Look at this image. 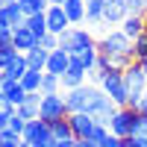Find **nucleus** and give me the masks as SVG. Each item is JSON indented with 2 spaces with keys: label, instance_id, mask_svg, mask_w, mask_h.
<instances>
[{
  "label": "nucleus",
  "instance_id": "obj_1",
  "mask_svg": "<svg viewBox=\"0 0 147 147\" xmlns=\"http://www.w3.org/2000/svg\"><path fill=\"white\" fill-rule=\"evenodd\" d=\"M97 50L103 56H109V65L118 71H124L129 62H136L132 59V38L121 32V27H112L103 38H97Z\"/></svg>",
  "mask_w": 147,
  "mask_h": 147
},
{
  "label": "nucleus",
  "instance_id": "obj_2",
  "mask_svg": "<svg viewBox=\"0 0 147 147\" xmlns=\"http://www.w3.org/2000/svg\"><path fill=\"white\" fill-rule=\"evenodd\" d=\"M103 97H106V94H103V88H100V85L85 82V85H77V88L65 91V103H68V112H71V115H74V112L94 115Z\"/></svg>",
  "mask_w": 147,
  "mask_h": 147
},
{
  "label": "nucleus",
  "instance_id": "obj_3",
  "mask_svg": "<svg viewBox=\"0 0 147 147\" xmlns=\"http://www.w3.org/2000/svg\"><path fill=\"white\" fill-rule=\"evenodd\" d=\"M71 121V129H74V138H80V141H103L109 136V127H103L100 121H97L94 115H85V112H74L68 115Z\"/></svg>",
  "mask_w": 147,
  "mask_h": 147
},
{
  "label": "nucleus",
  "instance_id": "obj_4",
  "mask_svg": "<svg viewBox=\"0 0 147 147\" xmlns=\"http://www.w3.org/2000/svg\"><path fill=\"white\" fill-rule=\"evenodd\" d=\"M71 112H68V103H65V94H41V112H38V121L44 124H59V121H65Z\"/></svg>",
  "mask_w": 147,
  "mask_h": 147
},
{
  "label": "nucleus",
  "instance_id": "obj_5",
  "mask_svg": "<svg viewBox=\"0 0 147 147\" xmlns=\"http://www.w3.org/2000/svg\"><path fill=\"white\" fill-rule=\"evenodd\" d=\"M88 44H97L94 32L88 27H71L68 32L59 35V47H62L65 53H71V56L77 53V50H82V47H88Z\"/></svg>",
  "mask_w": 147,
  "mask_h": 147
},
{
  "label": "nucleus",
  "instance_id": "obj_6",
  "mask_svg": "<svg viewBox=\"0 0 147 147\" xmlns=\"http://www.w3.org/2000/svg\"><path fill=\"white\" fill-rule=\"evenodd\" d=\"M24 141L30 147H56V136L53 127L44 124V121H27V129H24Z\"/></svg>",
  "mask_w": 147,
  "mask_h": 147
},
{
  "label": "nucleus",
  "instance_id": "obj_7",
  "mask_svg": "<svg viewBox=\"0 0 147 147\" xmlns=\"http://www.w3.org/2000/svg\"><path fill=\"white\" fill-rule=\"evenodd\" d=\"M138 115H141V112H136V109H129V106H118V112L109 118V132L118 136V138H129L132 129H136Z\"/></svg>",
  "mask_w": 147,
  "mask_h": 147
},
{
  "label": "nucleus",
  "instance_id": "obj_8",
  "mask_svg": "<svg viewBox=\"0 0 147 147\" xmlns=\"http://www.w3.org/2000/svg\"><path fill=\"white\" fill-rule=\"evenodd\" d=\"M100 88H103V94H109V97H112L118 106H127V103H129V88H127V82H124V71L112 68V71H109L106 77H103Z\"/></svg>",
  "mask_w": 147,
  "mask_h": 147
},
{
  "label": "nucleus",
  "instance_id": "obj_9",
  "mask_svg": "<svg viewBox=\"0 0 147 147\" xmlns=\"http://www.w3.org/2000/svg\"><path fill=\"white\" fill-rule=\"evenodd\" d=\"M44 18H47V32H53V35H62V32H68L74 27L68 21V15H65V6H50L44 12Z\"/></svg>",
  "mask_w": 147,
  "mask_h": 147
},
{
  "label": "nucleus",
  "instance_id": "obj_10",
  "mask_svg": "<svg viewBox=\"0 0 147 147\" xmlns=\"http://www.w3.org/2000/svg\"><path fill=\"white\" fill-rule=\"evenodd\" d=\"M124 82H127L129 94H132V91H147V74H144L141 62H129V65L124 68Z\"/></svg>",
  "mask_w": 147,
  "mask_h": 147
},
{
  "label": "nucleus",
  "instance_id": "obj_11",
  "mask_svg": "<svg viewBox=\"0 0 147 147\" xmlns=\"http://www.w3.org/2000/svg\"><path fill=\"white\" fill-rule=\"evenodd\" d=\"M12 44H15V50L18 53H30L32 47H38V35H35L27 24L24 27H18V30H12Z\"/></svg>",
  "mask_w": 147,
  "mask_h": 147
},
{
  "label": "nucleus",
  "instance_id": "obj_12",
  "mask_svg": "<svg viewBox=\"0 0 147 147\" xmlns=\"http://www.w3.org/2000/svg\"><path fill=\"white\" fill-rule=\"evenodd\" d=\"M59 80H62V88L71 91V88H77V85H85V82H88V71H85L80 62H74V59H71V68H68Z\"/></svg>",
  "mask_w": 147,
  "mask_h": 147
},
{
  "label": "nucleus",
  "instance_id": "obj_13",
  "mask_svg": "<svg viewBox=\"0 0 147 147\" xmlns=\"http://www.w3.org/2000/svg\"><path fill=\"white\" fill-rule=\"evenodd\" d=\"M129 15L127 9V0H106V12H103V21L112 24V27H121V21Z\"/></svg>",
  "mask_w": 147,
  "mask_h": 147
},
{
  "label": "nucleus",
  "instance_id": "obj_14",
  "mask_svg": "<svg viewBox=\"0 0 147 147\" xmlns=\"http://www.w3.org/2000/svg\"><path fill=\"white\" fill-rule=\"evenodd\" d=\"M0 21H3L9 30H18V27L27 24V15H24V9H21L18 3H9V6L0 9Z\"/></svg>",
  "mask_w": 147,
  "mask_h": 147
},
{
  "label": "nucleus",
  "instance_id": "obj_15",
  "mask_svg": "<svg viewBox=\"0 0 147 147\" xmlns=\"http://www.w3.org/2000/svg\"><path fill=\"white\" fill-rule=\"evenodd\" d=\"M71 68V53H65L62 47L59 50H50V59H47V74H56V77H62V74Z\"/></svg>",
  "mask_w": 147,
  "mask_h": 147
},
{
  "label": "nucleus",
  "instance_id": "obj_16",
  "mask_svg": "<svg viewBox=\"0 0 147 147\" xmlns=\"http://www.w3.org/2000/svg\"><path fill=\"white\" fill-rule=\"evenodd\" d=\"M147 30V21H144V15H127L124 21H121V32L124 35H129L132 41L138 38V35Z\"/></svg>",
  "mask_w": 147,
  "mask_h": 147
},
{
  "label": "nucleus",
  "instance_id": "obj_17",
  "mask_svg": "<svg viewBox=\"0 0 147 147\" xmlns=\"http://www.w3.org/2000/svg\"><path fill=\"white\" fill-rule=\"evenodd\" d=\"M38 112H41V94H27V100L18 106V115L24 121H38Z\"/></svg>",
  "mask_w": 147,
  "mask_h": 147
},
{
  "label": "nucleus",
  "instance_id": "obj_18",
  "mask_svg": "<svg viewBox=\"0 0 147 147\" xmlns=\"http://www.w3.org/2000/svg\"><path fill=\"white\" fill-rule=\"evenodd\" d=\"M71 59H74V62H80L85 71L91 74V71H94V65H97V59H100V50H97V44H88V47H82V50H77Z\"/></svg>",
  "mask_w": 147,
  "mask_h": 147
},
{
  "label": "nucleus",
  "instance_id": "obj_19",
  "mask_svg": "<svg viewBox=\"0 0 147 147\" xmlns=\"http://www.w3.org/2000/svg\"><path fill=\"white\" fill-rule=\"evenodd\" d=\"M3 97L12 106H21L24 100H27V88H24L18 80H3Z\"/></svg>",
  "mask_w": 147,
  "mask_h": 147
},
{
  "label": "nucleus",
  "instance_id": "obj_20",
  "mask_svg": "<svg viewBox=\"0 0 147 147\" xmlns=\"http://www.w3.org/2000/svg\"><path fill=\"white\" fill-rule=\"evenodd\" d=\"M65 15L74 27H85V0H65Z\"/></svg>",
  "mask_w": 147,
  "mask_h": 147
},
{
  "label": "nucleus",
  "instance_id": "obj_21",
  "mask_svg": "<svg viewBox=\"0 0 147 147\" xmlns=\"http://www.w3.org/2000/svg\"><path fill=\"white\" fill-rule=\"evenodd\" d=\"M27 71H30L27 53H18V56H15V62H12L6 71H0V77H3V80H18V82H21V77H24Z\"/></svg>",
  "mask_w": 147,
  "mask_h": 147
},
{
  "label": "nucleus",
  "instance_id": "obj_22",
  "mask_svg": "<svg viewBox=\"0 0 147 147\" xmlns=\"http://www.w3.org/2000/svg\"><path fill=\"white\" fill-rule=\"evenodd\" d=\"M41 82H44V71H27L21 77V85L27 88V94H41Z\"/></svg>",
  "mask_w": 147,
  "mask_h": 147
},
{
  "label": "nucleus",
  "instance_id": "obj_23",
  "mask_svg": "<svg viewBox=\"0 0 147 147\" xmlns=\"http://www.w3.org/2000/svg\"><path fill=\"white\" fill-rule=\"evenodd\" d=\"M103 12H106V0H85V27L103 21Z\"/></svg>",
  "mask_w": 147,
  "mask_h": 147
},
{
  "label": "nucleus",
  "instance_id": "obj_24",
  "mask_svg": "<svg viewBox=\"0 0 147 147\" xmlns=\"http://www.w3.org/2000/svg\"><path fill=\"white\" fill-rule=\"evenodd\" d=\"M47 59H50V50H44L41 44L32 47V50L27 53V62H30L32 71H44V68H47Z\"/></svg>",
  "mask_w": 147,
  "mask_h": 147
},
{
  "label": "nucleus",
  "instance_id": "obj_25",
  "mask_svg": "<svg viewBox=\"0 0 147 147\" xmlns=\"http://www.w3.org/2000/svg\"><path fill=\"white\" fill-rule=\"evenodd\" d=\"M18 6L24 9V15H41V12H47L50 9V3H47V0H18Z\"/></svg>",
  "mask_w": 147,
  "mask_h": 147
},
{
  "label": "nucleus",
  "instance_id": "obj_26",
  "mask_svg": "<svg viewBox=\"0 0 147 147\" xmlns=\"http://www.w3.org/2000/svg\"><path fill=\"white\" fill-rule=\"evenodd\" d=\"M27 27L38 35V41H41L44 35H47V18H44V12H41V15H30L27 18Z\"/></svg>",
  "mask_w": 147,
  "mask_h": 147
},
{
  "label": "nucleus",
  "instance_id": "obj_27",
  "mask_svg": "<svg viewBox=\"0 0 147 147\" xmlns=\"http://www.w3.org/2000/svg\"><path fill=\"white\" fill-rule=\"evenodd\" d=\"M15 112H18V106H12L6 97H0V129L9 127V121L15 118Z\"/></svg>",
  "mask_w": 147,
  "mask_h": 147
},
{
  "label": "nucleus",
  "instance_id": "obj_28",
  "mask_svg": "<svg viewBox=\"0 0 147 147\" xmlns=\"http://www.w3.org/2000/svg\"><path fill=\"white\" fill-rule=\"evenodd\" d=\"M132 59H136V62H144L147 59V30L132 41Z\"/></svg>",
  "mask_w": 147,
  "mask_h": 147
},
{
  "label": "nucleus",
  "instance_id": "obj_29",
  "mask_svg": "<svg viewBox=\"0 0 147 147\" xmlns=\"http://www.w3.org/2000/svg\"><path fill=\"white\" fill-rule=\"evenodd\" d=\"M62 88V80L56 77V74H47L44 71V82H41V94H59Z\"/></svg>",
  "mask_w": 147,
  "mask_h": 147
},
{
  "label": "nucleus",
  "instance_id": "obj_30",
  "mask_svg": "<svg viewBox=\"0 0 147 147\" xmlns=\"http://www.w3.org/2000/svg\"><path fill=\"white\" fill-rule=\"evenodd\" d=\"M15 56H18V50H15V44H3V47H0V71H6L12 62H15Z\"/></svg>",
  "mask_w": 147,
  "mask_h": 147
},
{
  "label": "nucleus",
  "instance_id": "obj_31",
  "mask_svg": "<svg viewBox=\"0 0 147 147\" xmlns=\"http://www.w3.org/2000/svg\"><path fill=\"white\" fill-rule=\"evenodd\" d=\"M53 136L56 141H65V138H74V129H71V121H59V124H53Z\"/></svg>",
  "mask_w": 147,
  "mask_h": 147
},
{
  "label": "nucleus",
  "instance_id": "obj_32",
  "mask_svg": "<svg viewBox=\"0 0 147 147\" xmlns=\"http://www.w3.org/2000/svg\"><path fill=\"white\" fill-rule=\"evenodd\" d=\"M24 138L15 136V132H9V129H0V147H21Z\"/></svg>",
  "mask_w": 147,
  "mask_h": 147
},
{
  "label": "nucleus",
  "instance_id": "obj_33",
  "mask_svg": "<svg viewBox=\"0 0 147 147\" xmlns=\"http://www.w3.org/2000/svg\"><path fill=\"white\" fill-rule=\"evenodd\" d=\"M6 129H9V132H15V136H24V129H27V121H24V118L15 112V118L9 121V127H6Z\"/></svg>",
  "mask_w": 147,
  "mask_h": 147
},
{
  "label": "nucleus",
  "instance_id": "obj_34",
  "mask_svg": "<svg viewBox=\"0 0 147 147\" xmlns=\"http://www.w3.org/2000/svg\"><path fill=\"white\" fill-rule=\"evenodd\" d=\"M127 9H129V15H144L147 12V0H127Z\"/></svg>",
  "mask_w": 147,
  "mask_h": 147
},
{
  "label": "nucleus",
  "instance_id": "obj_35",
  "mask_svg": "<svg viewBox=\"0 0 147 147\" xmlns=\"http://www.w3.org/2000/svg\"><path fill=\"white\" fill-rule=\"evenodd\" d=\"M38 44L44 47V50H59V35H53V32H47V35H44V38H41Z\"/></svg>",
  "mask_w": 147,
  "mask_h": 147
},
{
  "label": "nucleus",
  "instance_id": "obj_36",
  "mask_svg": "<svg viewBox=\"0 0 147 147\" xmlns=\"http://www.w3.org/2000/svg\"><path fill=\"white\" fill-rule=\"evenodd\" d=\"M132 136L147 138V115H138V121H136V129H132Z\"/></svg>",
  "mask_w": 147,
  "mask_h": 147
},
{
  "label": "nucleus",
  "instance_id": "obj_37",
  "mask_svg": "<svg viewBox=\"0 0 147 147\" xmlns=\"http://www.w3.org/2000/svg\"><path fill=\"white\" fill-rule=\"evenodd\" d=\"M97 147H124V141H121L118 136H112V132H109L103 141H97Z\"/></svg>",
  "mask_w": 147,
  "mask_h": 147
},
{
  "label": "nucleus",
  "instance_id": "obj_38",
  "mask_svg": "<svg viewBox=\"0 0 147 147\" xmlns=\"http://www.w3.org/2000/svg\"><path fill=\"white\" fill-rule=\"evenodd\" d=\"M124 147H147V138H138V136H129V138H121Z\"/></svg>",
  "mask_w": 147,
  "mask_h": 147
},
{
  "label": "nucleus",
  "instance_id": "obj_39",
  "mask_svg": "<svg viewBox=\"0 0 147 147\" xmlns=\"http://www.w3.org/2000/svg\"><path fill=\"white\" fill-rule=\"evenodd\" d=\"M9 41H12V30L6 27L3 21H0V47H3V44H9Z\"/></svg>",
  "mask_w": 147,
  "mask_h": 147
},
{
  "label": "nucleus",
  "instance_id": "obj_40",
  "mask_svg": "<svg viewBox=\"0 0 147 147\" xmlns=\"http://www.w3.org/2000/svg\"><path fill=\"white\" fill-rule=\"evenodd\" d=\"M56 147H77V138H65V141H56Z\"/></svg>",
  "mask_w": 147,
  "mask_h": 147
},
{
  "label": "nucleus",
  "instance_id": "obj_41",
  "mask_svg": "<svg viewBox=\"0 0 147 147\" xmlns=\"http://www.w3.org/2000/svg\"><path fill=\"white\" fill-rule=\"evenodd\" d=\"M138 112H141V115H147V91L141 94V103H138Z\"/></svg>",
  "mask_w": 147,
  "mask_h": 147
},
{
  "label": "nucleus",
  "instance_id": "obj_42",
  "mask_svg": "<svg viewBox=\"0 0 147 147\" xmlns=\"http://www.w3.org/2000/svg\"><path fill=\"white\" fill-rule=\"evenodd\" d=\"M77 147H97V144H94V141H80V138H77Z\"/></svg>",
  "mask_w": 147,
  "mask_h": 147
},
{
  "label": "nucleus",
  "instance_id": "obj_43",
  "mask_svg": "<svg viewBox=\"0 0 147 147\" xmlns=\"http://www.w3.org/2000/svg\"><path fill=\"white\" fill-rule=\"evenodd\" d=\"M9 3H18V0H0V9H3V6H9Z\"/></svg>",
  "mask_w": 147,
  "mask_h": 147
},
{
  "label": "nucleus",
  "instance_id": "obj_44",
  "mask_svg": "<svg viewBox=\"0 0 147 147\" xmlns=\"http://www.w3.org/2000/svg\"><path fill=\"white\" fill-rule=\"evenodd\" d=\"M47 3H50V6H62L65 0H47Z\"/></svg>",
  "mask_w": 147,
  "mask_h": 147
},
{
  "label": "nucleus",
  "instance_id": "obj_45",
  "mask_svg": "<svg viewBox=\"0 0 147 147\" xmlns=\"http://www.w3.org/2000/svg\"><path fill=\"white\" fill-rule=\"evenodd\" d=\"M0 97H3V77H0Z\"/></svg>",
  "mask_w": 147,
  "mask_h": 147
},
{
  "label": "nucleus",
  "instance_id": "obj_46",
  "mask_svg": "<svg viewBox=\"0 0 147 147\" xmlns=\"http://www.w3.org/2000/svg\"><path fill=\"white\" fill-rule=\"evenodd\" d=\"M141 68H144V74H147V59H144V62H141Z\"/></svg>",
  "mask_w": 147,
  "mask_h": 147
}]
</instances>
